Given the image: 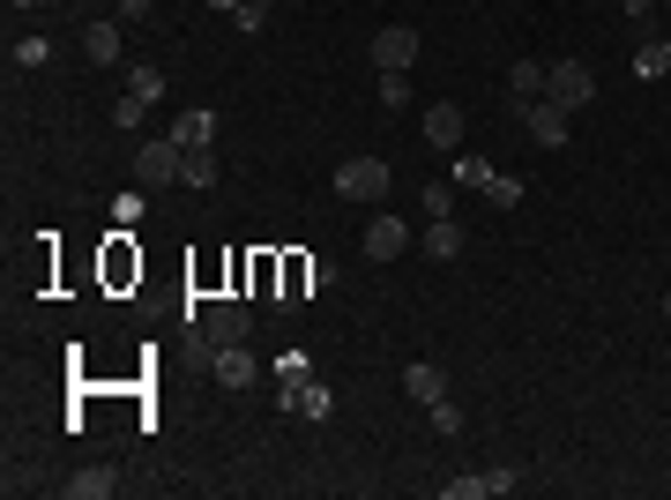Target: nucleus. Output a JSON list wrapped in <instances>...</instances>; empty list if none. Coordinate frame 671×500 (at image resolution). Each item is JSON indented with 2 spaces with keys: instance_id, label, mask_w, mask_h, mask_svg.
I'll use <instances>...</instances> for the list:
<instances>
[{
  "instance_id": "f257e3e1",
  "label": "nucleus",
  "mask_w": 671,
  "mask_h": 500,
  "mask_svg": "<svg viewBox=\"0 0 671 500\" xmlns=\"http://www.w3.org/2000/svg\"><path fill=\"white\" fill-rule=\"evenodd\" d=\"M187 322L201 329V344H209V351H224V344H247L254 314H247V300H209L201 314H187Z\"/></svg>"
},
{
  "instance_id": "f03ea898",
  "label": "nucleus",
  "mask_w": 671,
  "mask_h": 500,
  "mask_svg": "<svg viewBox=\"0 0 671 500\" xmlns=\"http://www.w3.org/2000/svg\"><path fill=\"white\" fill-rule=\"evenodd\" d=\"M388 165H381V157H344V165H336V195L344 202H373V209H381V202H388Z\"/></svg>"
},
{
  "instance_id": "7ed1b4c3",
  "label": "nucleus",
  "mask_w": 671,
  "mask_h": 500,
  "mask_svg": "<svg viewBox=\"0 0 671 500\" xmlns=\"http://www.w3.org/2000/svg\"><path fill=\"white\" fill-rule=\"evenodd\" d=\"M545 98H552V105H568V112L596 105V76H590V60H545Z\"/></svg>"
},
{
  "instance_id": "20e7f679",
  "label": "nucleus",
  "mask_w": 671,
  "mask_h": 500,
  "mask_svg": "<svg viewBox=\"0 0 671 500\" xmlns=\"http://www.w3.org/2000/svg\"><path fill=\"white\" fill-rule=\"evenodd\" d=\"M328 276H336V269H328V262H322V254H284V284H276V314H292V306L298 300H306V292H314V284H328Z\"/></svg>"
},
{
  "instance_id": "39448f33",
  "label": "nucleus",
  "mask_w": 671,
  "mask_h": 500,
  "mask_svg": "<svg viewBox=\"0 0 671 500\" xmlns=\"http://www.w3.org/2000/svg\"><path fill=\"white\" fill-rule=\"evenodd\" d=\"M411 60H418V30H411V23L373 30V68H381V76H403Z\"/></svg>"
},
{
  "instance_id": "423d86ee",
  "label": "nucleus",
  "mask_w": 671,
  "mask_h": 500,
  "mask_svg": "<svg viewBox=\"0 0 671 500\" xmlns=\"http://www.w3.org/2000/svg\"><path fill=\"white\" fill-rule=\"evenodd\" d=\"M515 120L530 127V143H537V150H560V143H568V120H574V112H568V105H552V98H537V105H522Z\"/></svg>"
},
{
  "instance_id": "0eeeda50",
  "label": "nucleus",
  "mask_w": 671,
  "mask_h": 500,
  "mask_svg": "<svg viewBox=\"0 0 671 500\" xmlns=\"http://www.w3.org/2000/svg\"><path fill=\"white\" fill-rule=\"evenodd\" d=\"M276 403H284V411H292V419H328V411H336V396H328V381H276Z\"/></svg>"
},
{
  "instance_id": "6e6552de",
  "label": "nucleus",
  "mask_w": 671,
  "mask_h": 500,
  "mask_svg": "<svg viewBox=\"0 0 671 500\" xmlns=\"http://www.w3.org/2000/svg\"><path fill=\"white\" fill-rule=\"evenodd\" d=\"M179 165H187V150H179L172 135H157V143H142V150H135V179H149V187L179 179Z\"/></svg>"
},
{
  "instance_id": "1a4fd4ad",
  "label": "nucleus",
  "mask_w": 671,
  "mask_h": 500,
  "mask_svg": "<svg viewBox=\"0 0 671 500\" xmlns=\"http://www.w3.org/2000/svg\"><path fill=\"white\" fill-rule=\"evenodd\" d=\"M358 247H366V262H396V254L411 247V225L381 209V217H373V225H366V239H358Z\"/></svg>"
},
{
  "instance_id": "9d476101",
  "label": "nucleus",
  "mask_w": 671,
  "mask_h": 500,
  "mask_svg": "<svg viewBox=\"0 0 671 500\" xmlns=\"http://www.w3.org/2000/svg\"><path fill=\"white\" fill-rule=\"evenodd\" d=\"M403 396L433 411V403L447 396V366H441V359H418V366H403Z\"/></svg>"
},
{
  "instance_id": "9b49d317",
  "label": "nucleus",
  "mask_w": 671,
  "mask_h": 500,
  "mask_svg": "<svg viewBox=\"0 0 671 500\" xmlns=\"http://www.w3.org/2000/svg\"><path fill=\"white\" fill-rule=\"evenodd\" d=\"M425 143H433V150H447V157H455V150H463V105H425Z\"/></svg>"
},
{
  "instance_id": "f8f14e48",
  "label": "nucleus",
  "mask_w": 671,
  "mask_h": 500,
  "mask_svg": "<svg viewBox=\"0 0 671 500\" xmlns=\"http://www.w3.org/2000/svg\"><path fill=\"white\" fill-rule=\"evenodd\" d=\"M493 493H515V471H463V478H447V500H493Z\"/></svg>"
},
{
  "instance_id": "ddd939ff",
  "label": "nucleus",
  "mask_w": 671,
  "mask_h": 500,
  "mask_svg": "<svg viewBox=\"0 0 671 500\" xmlns=\"http://www.w3.org/2000/svg\"><path fill=\"white\" fill-rule=\"evenodd\" d=\"M165 135H172L179 150H217V112H201V105H195V112H179Z\"/></svg>"
},
{
  "instance_id": "4468645a",
  "label": "nucleus",
  "mask_w": 671,
  "mask_h": 500,
  "mask_svg": "<svg viewBox=\"0 0 671 500\" xmlns=\"http://www.w3.org/2000/svg\"><path fill=\"white\" fill-rule=\"evenodd\" d=\"M545 98V60H515L507 68V112H522V105Z\"/></svg>"
},
{
  "instance_id": "2eb2a0df",
  "label": "nucleus",
  "mask_w": 671,
  "mask_h": 500,
  "mask_svg": "<svg viewBox=\"0 0 671 500\" xmlns=\"http://www.w3.org/2000/svg\"><path fill=\"white\" fill-rule=\"evenodd\" d=\"M112 493H120V478L105 471V463H90V471L60 478V500H112Z\"/></svg>"
},
{
  "instance_id": "dca6fc26",
  "label": "nucleus",
  "mask_w": 671,
  "mask_h": 500,
  "mask_svg": "<svg viewBox=\"0 0 671 500\" xmlns=\"http://www.w3.org/2000/svg\"><path fill=\"white\" fill-rule=\"evenodd\" d=\"M425 254H433V262H455V254H463V225H455V217H425V239H418Z\"/></svg>"
},
{
  "instance_id": "f3484780",
  "label": "nucleus",
  "mask_w": 671,
  "mask_h": 500,
  "mask_svg": "<svg viewBox=\"0 0 671 500\" xmlns=\"http://www.w3.org/2000/svg\"><path fill=\"white\" fill-rule=\"evenodd\" d=\"M209 366H217V381H224V389H254V351H247V344H224L217 359H209Z\"/></svg>"
},
{
  "instance_id": "a211bd4d",
  "label": "nucleus",
  "mask_w": 671,
  "mask_h": 500,
  "mask_svg": "<svg viewBox=\"0 0 671 500\" xmlns=\"http://www.w3.org/2000/svg\"><path fill=\"white\" fill-rule=\"evenodd\" d=\"M82 52H90L98 68H112V60H120V16H112V23H90V30H82Z\"/></svg>"
},
{
  "instance_id": "6ab92c4d",
  "label": "nucleus",
  "mask_w": 671,
  "mask_h": 500,
  "mask_svg": "<svg viewBox=\"0 0 671 500\" xmlns=\"http://www.w3.org/2000/svg\"><path fill=\"white\" fill-rule=\"evenodd\" d=\"M634 76H642V82L671 76V38H657V30H649V38H642V52H634Z\"/></svg>"
},
{
  "instance_id": "aec40b11",
  "label": "nucleus",
  "mask_w": 671,
  "mask_h": 500,
  "mask_svg": "<svg viewBox=\"0 0 671 500\" xmlns=\"http://www.w3.org/2000/svg\"><path fill=\"white\" fill-rule=\"evenodd\" d=\"M217 150H187V165H179V187H195V195H201V187H217Z\"/></svg>"
},
{
  "instance_id": "412c9836",
  "label": "nucleus",
  "mask_w": 671,
  "mask_h": 500,
  "mask_svg": "<svg viewBox=\"0 0 671 500\" xmlns=\"http://www.w3.org/2000/svg\"><path fill=\"white\" fill-rule=\"evenodd\" d=\"M127 90H135L142 105H157V98H165V68H149V60H135V76H127Z\"/></svg>"
},
{
  "instance_id": "4be33fe9",
  "label": "nucleus",
  "mask_w": 671,
  "mask_h": 500,
  "mask_svg": "<svg viewBox=\"0 0 671 500\" xmlns=\"http://www.w3.org/2000/svg\"><path fill=\"white\" fill-rule=\"evenodd\" d=\"M477 195L493 202V209H515V202H522V179H515V173H493L485 187H477Z\"/></svg>"
},
{
  "instance_id": "5701e85b",
  "label": "nucleus",
  "mask_w": 671,
  "mask_h": 500,
  "mask_svg": "<svg viewBox=\"0 0 671 500\" xmlns=\"http://www.w3.org/2000/svg\"><path fill=\"white\" fill-rule=\"evenodd\" d=\"M306 374H314V351H306V344L276 351V381H306Z\"/></svg>"
},
{
  "instance_id": "b1692460",
  "label": "nucleus",
  "mask_w": 671,
  "mask_h": 500,
  "mask_svg": "<svg viewBox=\"0 0 671 500\" xmlns=\"http://www.w3.org/2000/svg\"><path fill=\"white\" fill-rule=\"evenodd\" d=\"M142 217H149V202H142V195H112V225H120V232H135Z\"/></svg>"
},
{
  "instance_id": "393cba45",
  "label": "nucleus",
  "mask_w": 671,
  "mask_h": 500,
  "mask_svg": "<svg viewBox=\"0 0 671 500\" xmlns=\"http://www.w3.org/2000/svg\"><path fill=\"white\" fill-rule=\"evenodd\" d=\"M425 217H455V187L447 179H425Z\"/></svg>"
},
{
  "instance_id": "a878e982",
  "label": "nucleus",
  "mask_w": 671,
  "mask_h": 500,
  "mask_svg": "<svg viewBox=\"0 0 671 500\" xmlns=\"http://www.w3.org/2000/svg\"><path fill=\"white\" fill-rule=\"evenodd\" d=\"M455 179H463V187H485V179H493V165H485V157H471V150H455Z\"/></svg>"
},
{
  "instance_id": "bb28decb",
  "label": "nucleus",
  "mask_w": 671,
  "mask_h": 500,
  "mask_svg": "<svg viewBox=\"0 0 671 500\" xmlns=\"http://www.w3.org/2000/svg\"><path fill=\"white\" fill-rule=\"evenodd\" d=\"M433 433H463V403H455V396L433 403Z\"/></svg>"
},
{
  "instance_id": "cd10ccee",
  "label": "nucleus",
  "mask_w": 671,
  "mask_h": 500,
  "mask_svg": "<svg viewBox=\"0 0 671 500\" xmlns=\"http://www.w3.org/2000/svg\"><path fill=\"white\" fill-rule=\"evenodd\" d=\"M46 60H52L46 38H23V46H16V68H46Z\"/></svg>"
},
{
  "instance_id": "c85d7f7f",
  "label": "nucleus",
  "mask_w": 671,
  "mask_h": 500,
  "mask_svg": "<svg viewBox=\"0 0 671 500\" xmlns=\"http://www.w3.org/2000/svg\"><path fill=\"white\" fill-rule=\"evenodd\" d=\"M381 105H388V112H403V105H411V82H403V76H381Z\"/></svg>"
},
{
  "instance_id": "c756f323",
  "label": "nucleus",
  "mask_w": 671,
  "mask_h": 500,
  "mask_svg": "<svg viewBox=\"0 0 671 500\" xmlns=\"http://www.w3.org/2000/svg\"><path fill=\"white\" fill-rule=\"evenodd\" d=\"M231 23H239V30H247V38H254V30L269 23V8H254V0H239V8H231Z\"/></svg>"
},
{
  "instance_id": "7c9ffc66",
  "label": "nucleus",
  "mask_w": 671,
  "mask_h": 500,
  "mask_svg": "<svg viewBox=\"0 0 671 500\" xmlns=\"http://www.w3.org/2000/svg\"><path fill=\"white\" fill-rule=\"evenodd\" d=\"M142 112H149V105H142V98H135V90H127V98H120V105H112V120H120V127H127V135H135V120H142Z\"/></svg>"
},
{
  "instance_id": "2f4dec72",
  "label": "nucleus",
  "mask_w": 671,
  "mask_h": 500,
  "mask_svg": "<svg viewBox=\"0 0 671 500\" xmlns=\"http://www.w3.org/2000/svg\"><path fill=\"white\" fill-rule=\"evenodd\" d=\"M149 8H157V0H120V23H142Z\"/></svg>"
},
{
  "instance_id": "473e14b6",
  "label": "nucleus",
  "mask_w": 671,
  "mask_h": 500,
  "mask_svg": "<svg viewBox=\"0 0 671 500\" xmlns=\"http://www.w3.org/2000/svg\"><path fill=\"white\" fill-rule=\"evenodd\" d=\"M626 16H634V23H649V16H657V0H620Z\"/></svg>"
},
{
  "instance_id": "72a5a7b5",
  "label": "nucleus",
  "mask_w": 671,
  "mask_h": 500,
  "mask_svg": "<svg viewBox=\"0 0 671 500\" xmlns=\"http://www.w3.org/2000/svg\"><path fill=\"white\" fill-rule=\"evenodd\" d=\"M201 8H217V16H231V8H239V0H201Z\"/></svg>"
},
{
  "instance_id": "f704fd0d",
  "label": "nucleus",
  "mask_w": 671,
  "mask_h": 500,
  "mask_svg": "<svg viewBox=\"0 0 671 500\" xmlns=\"http://www.w3.org/2000/svg\"><path fill=\"white\" fill-rule=\"evenodd\" d=\"M16 8H38V0H16Z\"/></svg>"
},
{
  "instance_id": "c9c22d12",
  "label": "nucleus",
  "mask_w": 671,
  "mask_h": 500,
  "mask_svg": "<svg viewBox=\"0 0 671 500\" xmlns=\"http://www.w3.org/2000/svg\"><path fill=\"white\" fill-rule=\"evenodd\" d=\"M664 314H671V292H664Z\"/></svg>"
},
{
  "instance_id": "e433bc0d",
  "label": "nucleus",
  "mask_w": 671,
  "mask_h": 500,
  "mask_svg": "<svg viewBox=\"0 0 671 500\" xmlns=\"http://www.w3.org/2000/svg\"><path fill=\"white\" fill-rule=\"evenodd\" d=\"M254 8H269V0H254Z\"/></svg>"
},
{
  "instance_id": "4c0bfd02",
  "label": "nucleus",
  "mask_w": 671,
  "mask_h": 500,
  "mask_svg": "<svg viewBox=\"0 0 671 500\" xmlns=\"http://www.w3.org/2000/svg\"><path fill=\"white\" fill-rule=\"evenodd\" d=\"M657 8H671V0H657Z\"/></svg>"
}]
</instances>
